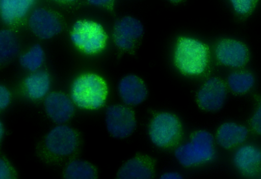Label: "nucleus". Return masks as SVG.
<instances>
[{
  "mask_svg": "<svg viewBox=\"0 0 261 179\" xmlns=\"http://www.w3.org/2000/svg\"><path fill=\"white\" fill-rule=\"evenodd\" d=\"M169 1H172V2H178L180 0H169Z\"/></svg>",
  "mask_w": 261,
  "mask_h": 179,
  "instance_id": "30",
  "label": "nucleus"
},
{
  "mask_svg": "<svg viewBox=\"0 0 261 179\" xmlns=\"http://www.w3.org/2000/svg\"><path fill=\"white\" fill-rule=\"evenodd\" d=\"M77 144L75 133L67 126L59 125L51 130L45 138V145L52 154L66 156L73 152Z\"/></svg>",
  "mask_w": 261,
  "mask_h": 179,
  "instance_id": "8",
  "label": "nucleus"
},
{
  "mask_svg": "<svg viewBox=\"0 0 261 179\" xmlns=\"http://www.w3.org/2000/svg\"><path fill=\"white\" fill-rule=\"evenodd\" d=\"M63 1H75V0H63Z\"/></svg>",
  "mask_w": 261,
  "mask_h": 179,
  "instance_id": "31",
  "label": "nucleus"
},
{
  "mask_svg": "<svg viewBox=\"0 0 261 179\" xmlns=\"http://www.w3.org/2000/svg\"><path fill=\"white\" fill-rule=\"evenodd\" d=\"M180 130V125L177 117L171 113L163 112L156 115L151 122L149 134L154 145L165 147L177 139Z\"/></svg>",
  "mask_w": 261,
  "mask_h": 179,
  "instance_id": "5",
  "label": "nucleus"
},
{
  "mask_svg": "<svg viewBox=\"0 0 261 179\" xmlns=\"http://www.w3.org/2000/svg\"><path fill=\"white\" fill-rule=\"evenodd\" d=\"M3 132H4V130H3V128L2 124V123H1V125H0V137H1V139H2L3 135Z\"/></svg>",
  "mask_w": 261,
  "mask_h": 179,
  "instance_id": "29",
  "label": "nucleus"
},
{
  "mask_svg": "<svg viewBox=\"0 0 261 179\" xmlns=\"http://www.w3.org/2000/svg\"><path fill=\"white\" fill-rule=\"evenodd\" d=\"M44 106L48 116L58 124L67 121L74 111V106L70 99L60 93L48 94L45 99Z\"/></svg>",
  "mask_w": 261,
  "mask_h": 179,
  "instance_id": "12",
  "label": "nucleus"
},
{
  "mask_svg": "<svg viewBox=\"0 0 261 179\" xmlns=\"http://www.w3.org/2000/svg\"><path fill=\"white\" fill-rule=\"evenodd\" d=\"M11 173L10 169L6 163L2 159L0 161V178H10Z\"/></svg>",
  "mask_w": 261,
  "mask_h": 179,
  "instance_id": "26",
  "label": "nucleus"
},
{
  "mask_svg": "<svg viewBox=\"0 0 261 179\" xmlns=\"http://www.w3.org/2000/svg\"><path fill=\"white\" fill-rule=\"evenodd\" d=\"M16 38L10 31L4 29L0 33V58L5 61L14 55L18 51Z\"/></svg>",
  "mask_w": 261,
  "mask_h": 179,
  "instance_id": "22",
  "label": "nucleus"
},
{
  "mask_svg": "<svg viewBox=\"0 0 261 179\" xmlns=\"http://www.w3.org/2000/svg\"><path fill=\"white\" fill-rule=\"evenodd\" d=\"M25 86L28 95L34 99L43 98L48 93L50 79L47 73L43 71H36L25 80Z\"/></svg>",
  "mask_w": 261,
  "mask_h": 179,
  "instance_id": "17",
  "label": "nucleus"
},
{
  "mask_svg": "<svg viewBox=\"0 0 261 179\" xmlns=\"http://www.w3.org/2000/svg\"><path fill=\"white\" fill-rule=\"evenodd\" d=\"M106 123L108 132L117 138L130 135L136 126L133 112L127 107L118 105L107 108Z\"/></svg>",
  "mask_w": 261,
  "mask_h": 179,
  "instance_id": "6",
  "label": "nucleus"
},
{
  "mask_svg": "<svg viewBox=\"0 0 261 179\" xmlns=\"http://www.w3.org/2000/svg\"><path fill=\"white\" fill-rule=\"evenodd\" d=\"M29 24L32 31L42 39L50 38L61 29L60 22L52 13L42 8H38L31 14Z\"/></svg>",
  "mask_w": 261,
  "mask_h": 179,
  "instance_id": "10",
  "label": "nucleus"
},
{
  "mask_svg": "<svg viewBox=\"0 0 261 179\" xmlns=\"http://www.w3.org/2000/svg\"><path fill=\"white\" fill-rule=\"evenodd\" d=\"M71 38L75 45L86 52L91 53L100 50L104 46L106 35L99 24L81 20L73 25Z\"/></svg>",
  "mask_w": 261,
  "mask_h": 179,
  "instance_id": "4",
  "label": "nucleus"
},
{
  "mask_svg": "<svg viewBox=\"0 0 261 179\" xmlns=\"http://www.w3.org/2000/svg\"><path fill=\"white\" fill-rule=\"evenodd\" d=\"M107 87L102 78L94 74H86L77 78L71 89L73 102L79 107L97 109L105 103Z\"/></svg>",
  "mask_w": 261,
  "mask_h": 179,
  "instance_id": "1",
  "label": "nucleus"
},
{
  "mask_svg": "<svg viewBox=\"0 0 261 179\" xmlns=\"http://www.w3.org/2000/svg\"><path fill=\"white\" fill-rule=\"evenodd\" d=\"M248 134L247 129L234 123H226L219 128L217 135V141L222 147L228 148L242 143Z\"/></svg>",
  "mask_w": 261,
  "mask_h": 179,
  "instance_id": "15",
  "label": "nucleus"
},
{
  "mask_svg": "<svg viewBox=\"0 0 261 179\" xmlns=\"http://www.w3.org/2000/svg\"><path fill=\"white\" fill-rule=\"evenodd\" d=\"M88 2L95 6H105L109 4L113 0H88Z\"/></svg>",
  "mask_w": 261,
  "mask_h": 179,
  "instance_id": "28",
  "label": "nucleus"
},
{
  "mask_svg": "<svg viewBox=\"0 0 261 179\" xmlns=\"http://www.w3.org/2000/svg\"><path fill=\"white\" fill-rule=\"evenodd\" d=\"M208 50L201 42L190 38L181 39L176 46L175 61L178 68L191 75L203 73L208 62Z\"/></svg>",
  "mask_w": 261,
  "mask_h": 179,
  "instance_id": "2",
  "label": "nucleus"
},
{
  "mask_svg": "<svg viewBox=\"0 0 261 179\" xmlns=\"http://www.w3.org/2000/svg\"><path fill=\"white\" fill-rule=\"evenodd\" d=\"M236 13L241 17L248 16L254 10L258 0H229Z\"/></svg>",
  "mask_w": 261,
  "mask_h": 179,
  "instance_id": "23",
  "label": "nucleus"
},
{
  "mask_svg": "<svg viewBox=\"0 0 261 179\" xmlns=\"http://www.w3.org/2000/svg\"><path fill=\"white\" fill-rule=\"evenodd\" d=\"M143 33V27L139 20L129 16L123 17L115 25V43L120 48L129 49L134 41L140 37Z\"/></svg>",
  "mask_w": 261,
  "mask_h": 179,
  "instance_id": "11",
  "label": "nucleus"
},
{
  "mask_svg": "<svg viewBox=\"0 0 261 179\" xmlns=\"http://www.w3.org/2000/svg\"><path fill=\"white\" fill-rule=\"evenodd\" d=\"M251 126L256 132L261 134V101L251 120Z\"/></svg>",
  "mask_w": 261,
  "mask_h": 179,
  "instance_id": "24",
  "label": "nucleus"
},
{
  "mask_svg": "<svg viewBox=\"0 0 261 179\" xmlns=\"http://www.w3.org/2000/svg\"><path fill=\"white\" fill-rule=\"evenodd\" d=\"M182 178V176L179 173L175 172H166L161 176V178L163 179H181Z\"/></svg>",
  "mask_w": 261,
  "mask_h": 179,
  "instance_id": "27",
  "label": "nucleus"
},
{
  "mask_svg": "<svg viewBox=\"0 0 261 179\" xmlns=\"http://www.w3.org/2000/svg\"><path fill=\"white\" fill-rule=\"evenodd\" d=\"M215 53L220 63L233 68L244 66L249 56V50L245 44L230 38L219 41L216 46Z\"/></svg>",
  "mask_w": 261,
  "mask_h": 179,
  "instance_id": "7",
  "label": "nucleus"
},
{
  "mask_svg": "<svg viewBox=\"0 0 261 179\" xmlns=\"http://www.w3.org/2000/svg\"><path fill=\"white\" fill-rule=\"evenodd\" d=\"M44 59V53L39 45L32 46L20 57V63L25 69L35 72L41 66Z\"/></svg>",
  "mask_w": 261,
  "mask_h": 179,
  "instance_id": "21",
  "label": "nucleus"
},
{
  "mask_svg": "<svg viewBox=\"0 0 261 179\" xmlns=\"http://www.w3.org/2000/svg\"><path fill=\"white\" fill-rule=\"evenodd\" d=\"M152 176L151 167L143 160L135 158L128 160L118 173L119 178L148 179Z\"/></svg>",
  "mask_w": 261,
  "mask_h": 179,
  "instance_id": "18",
  "label": "nucleus"
},
{
  "mask_svg": "<svg viewBox=\"0 0 261 179\" xmlns=\"http://www.w3.org/2000/svg\"><path fill=\"white\" fill-rule=\"evenodd\" d=\"M213 142L211 133L199 131L193 135L190 142L175 150V157L181 165L186 167L208 161L214 156Z\"/></svg>",
  "mask_w": 261,
  "mask_h": 179,
  "instance_id": "3",
  "label": "nucleus"
},
{
  "mask_svg": "<svg viewBox=\"0 0 261 179\" xmlns=\"http://www.w3.org/2000/svg\"><path fill=\"white\" fill-rule=\"evenodd\" d=\"M35 0H0L2 18L7 24L12 23L25 16Z\"/></svg>",
  "mask_w": 261,
  "mask_h": 179,
  "instance_id": "16",
  "label": "nucleus"
},
{
  "mask_svg": "<svg viewBox=\"0 0 261 179\" xmlns=\"http://www.w3.org/2000/svg\"><path fill=\"white\" fill-rule=\"evenodd\" d=\"M95 176L93 167L81 160L72 161L68 165L65 172V177L68 179H93Z\"/></svg>",
  "mask_w": 261,
  "mask_h": 179,
  "instance_id": "19",
  "label": "nucleus"
},
{
  "mask_svg": "<svg viewBox=\"0 0 261 179\" xmlns=\"http://www.w3.org/2000/svg\"><path fill=\"white\" fill-rule=\"evenodd\" d=\"M233 162L242 173L253 176L261 164V150L253 145L242 146L236 152Z\"/></svg>",
  "mask_w": 261,
  "mask_h": 179,
  "instance_id": "14",
  "label": "nucleus"
},
{
  "mask_svg": "<svg viewBox=\"0 0 261 179\" xmlns=\"http://www.w3.org/2000/svg\"><path fill=\"white\" fill-rule=\"evenodd\" d=\"M10 94L8 90L4 86L0 87V108H5L9 104Z\"/></svg>",
  "mask_w": 261,
  "mask_h": 179,
  "instance_id": "25",
  "label": "nucleus"
},
{
  "mask_svg": "<svg viewBox=\"0 0 261 179\" xmlns=\"http://www.w3.org/2000/svg\"><path fill=\"white\" fill-rule=\"evenodd\" d=\"M226 95V90L224 83L218 78L212 77L199 90L197 99L202 108L215 111L222 106Z\"/></svg>",
  "mask_w": 261,
  "mask_h": 179,
  "instance_id": "9",
  "label": "nucleus"
},
{
  "mask_svg": "<svg viewBox=\"0 0 261 179\" xmlns=\"http://www.w3.org/2000/svg\"><path fill=\"white\" fill-rule=\"evenodd\" d=\"M227 82L233 92L242 94L248 91L253 86L254 78L249 72H235L228 76Z\"/></svg>",
  "mask_w": 261,
  "mask_h": 179,
  "instance_id": "20",
  "label": "nucleus"
},
{
  "mask_svg": "<svg viewBox=\"0 0 261 179\" xmlns=\"http://www.w3.org/2000/svg\"><path fill=\"white\" fill-rule=\"evenodd\" d=\"M118 91L124 103L130 105L141 103L147 94L143 82L134 75H129L122 78L119 82Z\"/></svg>",
  "mask_w": 261,
  "mask_h": 179,
  "instance_id": "13",
  "label": "nucleus"
}]
</instances>
